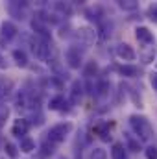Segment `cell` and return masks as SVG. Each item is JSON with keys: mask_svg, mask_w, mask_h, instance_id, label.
<instances>
[{"mask_svg": "<svg viewBox=\"0 0 157 159\" xmlns=\"http://www.w3.org/2000/svg\"><path fill=\"white\" fill-rule=\"evenodd\" d=\"M129 126H131V129H133V133L137 135L139 141H150L154 129H152V124H150V120L146 119V117H142V115H131L129 117Z\"/></svg>", "mask_w": 157, "mask_h": 159, "instance_id": "cell-1", "label": "cell"}, {"mask_svg": "<svg viewBox=\"0 0 157 159\" xmlns=\"http://www.w3.org/2000/svg\"><path fill=\"white\" fill-rule=\"evenodd\" d=\"M72 131V124L70 122H59L56 126H52L46 133V139L54 144H59V143H65V139L69 137V133Z\"/></svg>", "mask_w": 157, "mask_h": 159, "instance_id": "cell-2", "label": "cell"}, {"mask_svg": "<svg viewBox=\"0 0 157 159\" xmlns=\"http://www.w3.org/2000/svg\"><path fill=\"white\" fill-rule=\"evenodd\" d=\"M34 52L37 56V59L41 61H50L52 59V52H54V46H52V41L48 39H41L34 44Z\"/></svg>", "mask_w": 157, "mask_h": 159, "instance_id": "cell-3", "label": "cell"}, {"mask_svg": "<svg viewBox=\"0 0 157 159\" xmlns=\"http://www.w3.org/2000/svg\"><path fill=\"white\" fill-rule=\"evenodd\" d=\"M74 37H76V41L83 43V44H87V46H91V44L94 43V39H96V32H94L92 28L81 26V28H78V30H76Z\"/></svg>", "mask_w": 157, "mask_h": 159, "instance_id": "cell-4", "label": "cell"}, {"mask_svg": "<svg viewBox=\"0 0 157 159\" xmlns=\"http://www.w3.org/2000/svg\"><path fill=\"white\" fill-rule=\"evenodd\" d=\"M135 37L139 39V43H142L144 46H154V44H155L154 34H152L150 28H146V26H137V28H135Z\"/></svg>", "mask_w": 157, "mask_h": 159, "instance_id": "cell-5", "label": "cell"}, {"mask_svg": "<svg viewBox=\"0 0 157 159\" xmlns=\"http://www.w3.org/2000/svg\"><path fill=\"white\" fill-rule=\"evenodd\" d=\"M65 61L70 69H79L81 67V54H79V48L76 46H69L67 52H65Z\"/></svg>", "mask_w": 157, "mask_h": 159, "instance_id": "cell-6", "label": "cell"}, {"mask_svg": "<svg viewBox=\"0 0 157 159\" xmlns=\"http://www.w3.org/2000/svg\"><path fill=\"white\" fill-rule=\"evenodd\" d=\"M28 129H30V122H28V120H26V119H17V120H13L11 135H15V137L22 139V137H26Z\"/></svg>", "mask_w": 157, "mask_h": 159, "instance_id": "cell-7", "label": "cell"}, {"mask_svg": "<svg viewBox=\"0 0 157 159\" xmlns=\"http://www.w3.org/2000/svg\"><path fill=\"white\" fill-rule=\"evenodd\" d=\"M117 56L122 59V61H135V57H137L135 50H133L128 43H120V44H117Z\"/></svg>", "mask_w": 157, "mask_h": 159, "instance_id": "cell-8", "label": "cell"}, {"mask_svg": "<svg viewBox=\"0 0 157 159\" xmlns=\"http://www.w3.org/2000/svg\"><path fill=\"white\" fill-rule=\"evenodd\" d=\"M17 26L13 24V22H9V20H6L4 24H2V35H4V39H13V37H17Z\"/></svg>", "mask_w": 157, "mask_h": 159, "instance_id": "cell-9", "label": "cell"}, {"mask_svg": "<svg viewBox=\"0 0 157 159\" xmlns=\"http://www.w3.org/2000/svg\"><path fill=\"white\" fill-rule=\"evenodd\" d=\"M13 59H15V65L17 67H20V69H24V67H28V56H26V52L24 50H13Z\"/></svg>", "mask_w": 157, "mask_h": 159, "instance_id": "cell-10", "label": "cell"}, {"mask_svg": "<svg viewBox=\"0 0 157 159\" xmlns=\"http://www.w3.org/2000/svg\"><path fill=\"white\" fill-rule=\"evenodd\" d=\"M117 70L122 76H126V78H135V76H139V69H137L135 65H120Z\"/></svg>", "mask_w": 157, "mask_h": 159, "instance_id": "cell-11", "label": "cell"}, {"mask_svg": "<svg viewBox=\"0 0 157 159\" xmlns=\"http://www.w3.org/2000/svg\"><path fill=\"white\" fill-rule=\"evenodd\" d=\"M19 148H20V152L32 154V152L35 150V141H34L32 137H28V135H26V137H22V139H20V146H19Z\"/></svg>", "mask_w": 157, "mask_h": 159, "instance_id": "cell-12", "label": "cell"}, {"mask_svg": "<svg viewBox=\"0 0 157 159\" xmlns=\"http://www.w3.org/2000/svg\"><path fill=\"white\" fill-rule=\"evenodd\" d=\"M81 91H83V85L79 81H74L72 83V89H70V102L72 104H79L81 100Z\"/></svg>", "mask_w": 157, "mask_h": 159, "instance_id": "cell-13", "label": "cell"}, {"mask_svg": "<svg viewBox=\"0 0 157 159\" xmlns=\"http://www.w3.org/2000/svg\"><path fill=\"white\" fill-rule=\"evenodd\" d=\"M111 159H128L124 144H120V143H115V144L111 146Z\"/></svg>", "mask_w": 157, "mask_h": 159, "instance_id": "cell-14", "label": "cell"}, {"mask_svg": "<svg viewBox=\"0 0 157 159\" xmlns=\"http://www.w3.org/2000/svg\"><path fill=\"white\" fill-rule=\"evenodd\" d=\"M96 133L100 135V139H102L104 143H107V141L111 139V129H109V124H107V122L100 124V126L96 128Z\"/></svg>", "mask_w": 157, "mask_h": 159, "instance_id": "cell-15", "label": "cell"}, {"mask_svg": "<svg viewBox=\"0 0 157 159\" xmlns=\"http://www.w3.org/2000/svg\"><path fill=\"white\" fill-rule=\"evenodd\" d=\"M118 7L124 9V11H137L139 9V2H135V0H122V2H118Z\"/></svg>", "mask_w": 157, "mask_h": 159, "instance_id": "cell-16", "label": "cell"}, {"mask_svg": "<svg viewBox=\"0 0 157 159\" xmlns=\"http://www.w3.org/2000/svg\"><path fill=\"white\" fill-rule=\"evenodd\" d=\"M4 150H6V156L11 157V159H17V156H19V148H17L13 143H9V141L4 144Z\"/></svg>", "mask_w": 157, "mask_h": 159, "instance_id": "cell-17", "label": "cell"}, {"mask_svg": "<svg viewBox=\"0 0 157 159\" xmlns=\"http://www.w3.org/2000/svg\"><path fill=\"white\" fill-rule=\"evenodd\" d=\"M61 106H65V98H63L61 94H57V96H54V98L50 100V104H48V107H50V109H54V111H57V109H61Z\"/></svg>", "mask_w": 157, "mask_h": 159, "instance_id": "cell-18", "label": "cell"}, {"mask_svg": "<svg viewBox=\"0 0 157 159\" xmlns=\"http://www.w3.org/2000/svg\"><path fill=\"white\" fill-rule=\"evenodd\" d=\"M126 141H128V150H131V152H139L141 150V141L139 139H133L131 135H128Z\"/></svg>", "mask_w": 157, "mask_h": 159, "instance_id": "cell-19", "label": "cell"}, {"mask_svg": "<svg viewBox=\"0 0 157 159\" xmlns=\"http://www.w3.org/2000/svg\"><path fill=\"white\" fill-rule=\"evenodd\" d=\"M141 56H142V63H146V65L152 63L154 61V46H146Z\"/></svg>", "mask_w": 157, "mask_h": 159, "instance_id": "cell-20", "label": "cell"}, {"mask_svg": "<svg viewBox=\"0 0 157 159\" xmlns=\"http://www.w3.org/2000/svg\"><path fill=\"white\" fill-rule=\"evenodd\" d=\"M89 159H107V154H105L104 148H92Z\"/></svg>", "mask_w": 157, "mask_h": 159, "instance_id": "cell-21", "label": "cell"}, {"mask_svg": "<svg viewBox=\"0 0 157 159\" xmlns=\"http://www.w3.org/2000/svg\"><path fill=\"white\" fill-rule=\"evenodd\" d=\"M96 70H98V67H96V63L94 61H91L87 67H85V70H83V74L87 76V78H92V72L96 74Z\"/></svg>", "mask_w": 157, "mask_h": 159, "instance_id": "cell-22", "label": "cell"}, {"mask_svg": "<svg viewBox=\"0 0 157 159\" xmlns=\"http://www.w3.org/2000/svg\"><path fill=\"white\" fill-rule=\"evenodd\" d=\"M144 156L146 159H157V146H146Z\"/></svg>", "mask_w": 157, "mask_h": 159, "instance_id": "cell-23", "label": "cell"}, {"mask_svg": "<svg viewBox=\"0 0 157 159\" xmlns=\"http://www.w3.org/2000/svg\"><path fill=\"white\" fill-rule=\"evenodd\" d=\"M148 19L154 20V22H157V4H152V6L148 7Z\"/></svg>", "mask_w": 157, "mask_h": 159, "instance_id": "cell-24", "label": "cell"}, {"mask_svg": "<svg viewBox=\"0 0 157 159\" xmlns=\"http://www.w3.org/2000/svg\"><path fill=\"white\" fill-rule=\"evenodd\" d=\"M148 76H150V83H152L154 91H157V72H150Z\"/></svg>", "mask_w": 157, "mask_h": 159, "instance_id": "cell-25", "label": "cell"}, {"mask_svg": "<svg viewBox=\"0 0 157 159\" xmlns=\"http://www.w3.org/2000/svg\"><path fill=\"white\" fill-rule=\"evenodd\" d=\"M0 67H6V63H4V57L0 56Z\"/></svg>", "mask_w": 157, "mask_h": 159, "instance_id": "cell-26", "label": "cell"}]
</instances>
